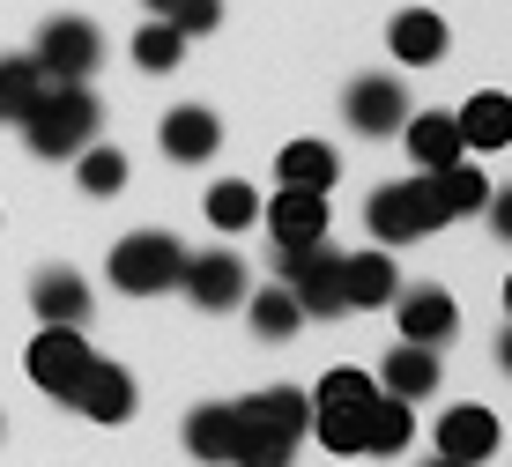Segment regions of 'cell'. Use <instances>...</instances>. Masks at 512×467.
Instances as JSON below:
<instances>
[{
	"mask_svg": "<svg viewBox=\"0 0 512 467\" xmlns=\"http://www.w3.org/2000/svg\"><path fill=\"white\" fill-rule=\"evenodd\" d=\"M97 97L82 82H45V97L23 112V141L30 156H45V164H67V156H82L97 141Z\"/></svg>",
	"mask_w": 512,
	"mask_h": 467,
	"instance_id": "6da1fadb",
	"label": "cell"
},
{
	"mask_svg": "<svg viewBox=\"0 0 512 467\" xmlns=\"http://www.w3.org/2000/svg\"><path fill=\"white\" fill-rule=\"evenodd\" d=\"M364 223H372L379 245H416V238H431V230H446L453 215H446L438 178L416 171V178H401V186H379L372 201H364Z\"/></svg>",
	"mask_w": 512,
	"mask_h": 467,
	"instance_id": "7a4b0ae2",
	"label": "cell"
},
{
	"mask_svg": "<svg viewBox=\"0 0 512 467\" xmlns=\"http://www.w3.org/2000/svg\"><path fill=\"white\" fill-rule=\"evenodd\" d=\"M275 282L297 297V312H305V319L349 312V297H342V253H334L327 238H312V245H275Z\"/></svg>",
	"mask_w": 512,
	"mask_h": 467,
	"instance_id": "3957f363",
	"label": "cell"
},
{
	"mask_svg": "<svg viewBox=\"0 0 512 467\" xmlns=\"http://www.w3.org/2000/svg\"><path fill=\"white\" fill-rule=\"evenodd\" d=\"M179 267H186V245L171 230H134V238L112 245V282L127 297H164L179 290Z\"/></svg>",
	"mask_w": 512,
	"mask_h": 467,
	"instance_id": "277c9868",
	"label": "cell"
},
{
	"mask_svg": "<svg viewBox=\"0 0 512 467\" xmlns=\"http://www.w3.org/2000/svg\"><path fill=\"white\" fill-rule=\"evenodd\" d=\"M90 364H97V349L82 341V327H45L30 341V356H23V371L38 379V393H52V401H75V386H82Z\"/></svg>",
	"mask_w": 512,
	"mask_h": 467,
	"instance_id": "5b68a950",
	"label": "cell"
},
{
	"mask_svg": "<svg viewBox=\"0 0 512 467\" xmlns=\"http://www.w3.org/2000/svg\"><path fill=\"white\" fill-rule=\"evenodd\" d=\"M30 60L45 67V82H90L97 60H104V38H97V23H82V15H60V23L38 30Z\"/></svg>",
	"mask_w": 512,
	"mask_h": 467,
	"instance_id": "8992f818",
	"label": "cell"
},
{
	"mask_svg": "<svg viewBox=\"0 0 512 467\" xmlns=\"http://www.w3.org/2000/svg\"><path fill=\"white\" fill-rule=\"evenodd\" d=\"M179 290L201 304V312H238L253 282H245V260H238V253H186Z\"/></svg>",
	"mask_w": 512,
	"mask_h": 467,
	"instance_id": "52a82bcc",
	"label": "cell"
},
{
	"mask_svg": "<svg viewBox=\"0 0 512 467\" xmlns=\"http://www.w3.org/2000/svg\"><path fill=\"white\" fill-rule=\"evenodd\" d=\"M342 119L357 134H401V119H409V82H394V75H364V82H349V97H342Z\"/></svg>",
	"mask_w": 512,
	"mask_h": 467,
	"instance_id": "ba28073f",
	"label": "cell"
},
{
	"mask_svg": "<svg viewBox=\"0 0 512 467\" xmlns=\"http://www.w3.org/2000/svg\"><path fill=\"white\" fill-rule=\"evenodd\" d=\"M394 319L401 341H423V349H446L453 327H461V304H453L438 282H416V290H394Z\"/></svg>",
	"mask_w": 512,
	"mask_h": 467,
	"instance_id": "9c48e42d",
	"label": "cell"
},
{
	"mask_svg": "<svg viewBox=\"0 0 512 467\" xmlns=\"http://www.w3.org/2000/svg\"><path fill=\"white\" fill-rule=\"evenodd\" d=\"M67 408H82L90 423H127L134 416V371L97 356V364L82 371V386H75V401H67Z\"/></svg>",
	"mask_w": 512,
	"mask_h": 467,
	"instance_id": "30bf717a",
	"label": "cell"
},
{
	"mask_svg": "<svg viewBox=\"0 0 512 467\" xmlns=\"http://www.w3.org/2000/svg\"><path fill=\"white\" fill-rule=\"evenodd\" d=\"M431 438H438V453H446V460L483 467L490 453H498V438H505V430H498V416H490V408H446Z\"/></svg>",
	"mask_w": 512,
	"mask_h": 467,
	"instance_id": "8fae6325",
	"label": "cell"
},
{
	"mask_svg": "<svg viewBox=\"0 0 512 467\" xmlns=\"http://www.w3.org/2000/svg\"><path fill=\"white\" fill-rule=\"evenodd\" d=\"M260 223H268V238L275 245H312V238H327V193H297V186H282L268 208H260Z\"/></svg>",
	"mask_w": 512,
	"mask_h": 467,
	"instance_id": "7c38bea8",
	"label": "cell"
},
{
	"mask_svg": "<svg viewBox=\"0 0 512 467\" xmlns=\"http://www.w3.org/2000/svg\"><path fill=\"white\" fill-rule=\"evenodd\" d=\"M238 423L275 430V438H312V401L297 386H268V393H253V401H238Z\"/></svg>",
	"mask_w": 512,
	"mask_h": 467,
	"instance_id": "4fadbf2b",
	"label": "cell"
},
{
	"mask_svg": "<svg viewBox=\"0 0 512 467\" xmlns=\"http://www.w3.org/2000/svg\"><path fill=\"white\" fill-rule=\"evenodd\" d=\"M216 149H223V119L208 112V104H179V112L164 119V156L171 164H208Z\"/></svg>",
	"mask_w": 512,
	"mask_h": 467,
	"instance_id": "5bb4252c",
	"label": "cell"
},
{
	"mask_svg": "<svg viewBox=\"0 0 512 467\" xmlns=\"http://www.w3.org/2000/svg\"><path fill=\"white\" fill-rule=\"evenodd\" d=\"M30 304H38L45 327H82V319H90V282H82L75 267H45V275L30 282Z\"/></svg>",
	"mask_w": 512,
	"mask_h": 467,
	"instance_id": "9a60e30c",
	"label": "cell"
},
{
	"mask_svg": "<svg viewBox=\"0 0 512 467\" xmlns=\"http://www.w3.org/2000/svg\"><path fill=\"white\" fill-rule=\"evenodd\" d=\"M386 45H394V60H401V67H438V60H446V15H431V8H401V15H394V30H386Z\"/></svg>",
	"mask_w": 512,
	"mask_h": 467,
	"instance_id": "2e32d148",
	"label": "cell"
},
{
	"mask_svg": "<svg viewBox=\"0 0 512 467\" xmlns=\"http://www.w3.org/2000/svg\"><path fill=\"white\" fill-rule=\"evenodd\" d=\"M401 134H409L416 171H446L453 156H468L461 149V119H453V112H409V119H401Z\"/></svg>",
	"mask_w": 512,
	"mask_h": 467,
	"instance_id": "e0dca14e",
	"label": "cell"
},
{
	"mask_svg": "<svg viewBox=\"0 0 512 467\" xmlns=\"http://www.w3.org/2000/svg\"><path fill=\"white\" fill-rule=\"evenodd\" d=\"M401 275L386 253H342V297L357 304V312H379V304H394Z\"/></svg>",
	"mask_w": 512,
	"mask_h": 467,
	"instance_id": "ac0fdd59",
	"label": "cell"
},
{
	"mask_svg": "<svg viewBox=\"0 0 512 467\" xmlns=\"http://www.w3.org/2000/svg\"><path fill=\"white\" fill-rule=\"evenodd\" d=\"M372 401H312V430H320L327 453H364V438H372Z\"/></svg>",
	"mask_w": 512,
	"mask_h": 467,
	"instance_id": "d6986e66",
	"label": "cell"
},
{
	"mask_svg": "<svg viewBox=\"0 0 512 467\" xmlns=\"http://www.w3.org/2000/svg\"><path fill=\"white\" fill-rule=\"evenodd\" d=\"M453 119H461V149H483L490 156V149H505V141H512V97H498V89L468 97Z\"/></svg>",
	"mask_w": 512,
	"mask_h": 467,
	"instance_id": "ffe728a7",
	"label": "cell"
},
{
	"mask_svg": "<svg viewBox=\"0 0 512 467\" xmlns=\"http://www.w3.org/2000/svg\"><path fill=\"white\" fill-rule=\"evenodd\" d=\"M275 178L297 186V193H327L334 178H342V156H334L327 141H290V149L275 156Z\"/></svg>",
	"mask_w": 512,
	"mask_h": 467,
	"instance_id": "44dd1931",
	"label": "cell"
},
{
	"mask_svg": "<svg viewBox=\"0 0 512 467\" xmlns=\"http://www.w3.org/2000/svg\"><path fill=\"white\" fill-rule=\"evenodd\" d=\"M186 453L193 460H231L238 453V408L231 401H208L186 416Z\"/></svg>",
	"mask_w": 512,
	"mask_h": 467,
	"instance_id": "7402d4cb",
	"label": "cell"
},
{
	"mask_svg": "<svg viewBox=\"0 0 512 467\" xmlns=\"http://www.w3.org/2000/svg\"><path fill=\"white\" fill-rule=\"evenodd\" d=\"M38 97H45V67L30 52H0V127H23Z\"/></svg>",
	"mask_w": 512,
	"mask_h": 467,
	"instance_id": "603a6c76",
	"label": "cell"
},
{
	"mask_svg": "<svg viewBox=\"0 0 512 467\" xmlns=\"http://www.w3.org/2000/svg\"><path fill=\"white\" fill-rule=\"evenodd\" d=\"M379 379H386V393H401V401H423V393L438 386V349H423V341H401L394 356L379 364Z\"/></svg>",
	"mask_w": 512,
	"mask_h": 467,
	"instance_id": "cb8c5ba5",
	"label": "cell"
},
{
	"mask_svg": "<svg viewBox=\"0 0 512 467\" xmlns=\"http://www.w3.org/2000/svg\"><path fill=\"white\" fill-rule=\"evenodd\" d=\"M416 438V416H409V401H401V393H379L372 401V438H364V453H401V445Z\"/></svg>",
	"mask_w": 512,
	"mask_h": 467,
	"instance_id": "d4e9b609",
	"label": "cell"
},
{
	"mask_svg": "<svg viewBox=\"0 0 512 467\" xmlns=\"http://www.w3.org/2000/svg\"><path fill=\"white\" fill-rule=\"evenodd\" d=\"M179 52H186V30L164 23V15L134 30V67H149V75H171V67H179Z\"/></svg>",
	"mask_w": 512,
	"mask_h": 467,
	"instance_id": "484cf974",
	"label": "cell"
},
{
	"mask_svg": "<svg viewBox=\"0 0 512 467\" xmlns=\"http://www.w3.org/2000/svg\"><path fill=\"white\" fill-rule=\"evenodd\" d=\"M431 178H438V193H446V215H475V208L490 201V178L475 171L468 156H453V164H446V171H431Z\"/></svg>",
	"mask_w": 512,
	"mask_h": 467,
	"instance_id": "4316f807",
	"label": "cell"
},
{
	"mask_svg": "<svg viewBox=\"0 0 512 467\" xmlns=\"http://www.w3.org/2000/svg\"><path fill=\"white\" fill-rule=\"evenodd\" d=\"M245 297H253V334H260V341H290L297 319H305V312H297V297L282 290V282H275V290H245Z\"/></svg>",
	"mask_w": 512,
	"mask_h": 467,
	"instance_id": "83f0119b",
	"label": "cell"
},
{
	"mask_svg": "<svg viewBox=\"0 0 512 467\" xmlns=\"http://www.w3.org/2000/svg\"><path fill=\"white\" fill-rule=\"evenodd\" d=\"M75 178H82V193L112 201V193L127 186V156H119V149H104V141H90V149L75 156Z\"/></svg>",
	"mask_w": 512,
	"mask_h": 467,
	"instance_id": "f1b7e54d",
	"label": "cell"
},
{
	"mask_svg": "<svg viewBox=\"0 0 512 467\" xmlns=\"http://www.w3.org/2000/svg\"><path fill=\"white\" fill-rule=\"evenodd\" d=\"M290 460H297V438H275V430H245V423H238L231 467H290Z\"/></svg>",
	"mask_w": 512,
	"mask_h": 467,
	"instance_id": "f546056e",
	"label": "cell"
},
{
	"mask_svg": "<svg viewBox=\"0 0 512 467\" xmlns=\"http://www.w3.org/2000/svg\"><path fill=\"white\" fill-rule=\"evenodd\" d=\"M260 215V201H253V186H245V178H223L216 193H208V223L216 230H245Z\"/></svg>",
	"mask_w": 512,
	"mask_h": 467,
	"instance_id": "4dcf8cb0",
	"label": "cell"
},
{
	"mask_svg": "<svg viewBox=\"0 0 512 467\" xmlns=\"http://www.w3.org/2000/svg\"><path fill=\"white\" fill-rule=\"evenodd\" d=\"M379 393V379L372 371H357V364H334L327 379H320V393H312V401H372Z\"/></svg>",
	"mask_w": 512,
	"mask_h": 467,
	"instance_id": "1f68e13d",
	"label": "cell"
},
{
	"mask_svg": "<svg viewBox=\"0 0 512 467\" xmlns=\"http://www.w3.org/2000/svg\"><path fill=\"white\" fill-rule=\"evenodd\" d=\"M164 23H179L186 38H201V30H216V23H223V0H179Z\"/></svg>",
	"mask_w": 512,
	"mask_h": 467,
	"instance_id": "d6a6232c",
	"label": "cell"
},
{
	"mask_svg": "<svg viewBox=\"0 0 512 467\" xmlns=\"http://www.w3.org/2000/svg\"><path fill=\"white\" fill-rule=\"evenodd\" d=\"M483 208H490V230H498V238L512 245V186H498V193H490Z\"/></svg>",
	"mask_w": 512,
	"mask_h": 467,
	"instance_id": "836d02e7",
	"label": "cell"
},
{
	"mask_svg": "<svg viewBox=\"0 0 512 467\" xmlns=\"http://www.w3.org/2000/svg\"><path fill=\"white\" fill-rule=\"evenodd\" d=\"M498 364H505V371H512V327H505V334H498Z\"/></svg>",
	"mask_w": 512,
	"mask_h": 467,
	"instance_id": "e575fe53",
	"label": "cell"
},
{
	"mask_svg": "<svg viewBox=\"0 0 512 467\" xmlns=\"http://www.w3.org/2000/svg\"><path fill=\"white\" fill-rule=\"evenodd\" d=\"M423 467H468V460H446V453H431V460H423Z\"/></svg>",
	"mask_w": 512,
	"mask_h": 467,
	"instance_id": "d590c367",
	"label": "cell"
},
{
	"mask_svg": "<svg viewBox=\"0 0 512 467\" xmlns=\"http://www.w3.org/2000/svg\"><path fill=\"white\" fill-rule=\"evenodd\" d=\"M149 8H156V15H171V8H179V0H149Z\"/></svg>",
	"mask_w": 512,
	"mask_h": 467,
	"instance_id": "8d00e7d4",
	"label": "cell"
},
{
	"mask_svg": "<svg viewBox=\"0 0 512 467\" xmlns=\"http://www.w3.org/2000/svg\"><path fill=\"white\" fill-rule=\"evenodd\" d=\"M505 312H512V275H505Z\"/></svg>",
	"mask_w": 512,
	"mask_h": 467,
	"instance_id": "74e56055",
	"label": "cell"
}]
</instances>
